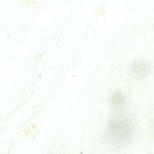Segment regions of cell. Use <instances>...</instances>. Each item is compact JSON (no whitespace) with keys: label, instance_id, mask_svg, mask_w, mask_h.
I'll use <instances>...</instances> for the list:
<instances>
[{"label":"cell","instance_id":"obj_1","mask_svg":"<svg viewBox=\"0 0 154 154\" xmlns=\"http://www.w3.org/2000/svg\"><path fill=\"white\" fill-rule=\"evenodd\" d=\"M134 127L124 119L115 118L111 120L108 127V137L117 147L127 145L134 136Z\"/></svg>","mask_w":154,"mask_h":154},{"label":"cell","instance_id":"obj_2","mask_svg":"<svg viewBox=\"0 0 154 154\" xmlns=\"http://www.w3.org/2000/svg\"><path fill=\"white\" fill-rule=\"evenodd\" d=\"M152 68L150 62L144 59L135 60L130 66L129 70L132 76L137 79H143L151 73Z\"/></svg>","mask_w":154,"mask_h":154},{"label":"cell","instance_id":"obj_3","mask_svg":"<svg viewBox=\"0 0 154 154\" xmlns=\"http://www.w3.org/2000/svg\"><path fill=\"white\" fill-rule=\"evenodd\" d=\"M124 95L120 91H115L111 98V104L113 106L118 107L124 103Z\"/></svg>","mask_w":154,"mask_h":154}]
</instances>
